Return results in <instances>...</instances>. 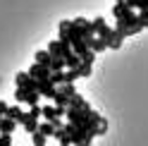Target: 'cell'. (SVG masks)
<instances>
[{
    "instance_id": "obj_1",
    "label": "cell",
    "mask_w": 148,
    "mask_h": 146,
    "mask_svg": "<svg viewBox=\"0 0 148 146\" xmlns=\"http://www.w3.org/2000/svg\"><path fill=\"white\" fill-rule=\"evenodd\" d=\"M64 129H67V134L72 136V144L74 146H91V141H93V136H96L93 132H88L86 127L74 125V122H67Z\"/></svg>"
},
{
    "instance_id": "obj_2",
    "label": "cell",
    "mask_w": 148,
    "mask_h": 146,
    "mask_svg": "<svg viewBox=\"0 0 148 146\" xmlns=\"http://www.w3.org/2000/svg\"><path fill=\"white\" fill-rule=\"evenodd\" d=\"M72 26H74V31H77L79 36H84L86 41L91 39V36H96L93 34V26H91V22L86 19V17H77V19H72Z\"/></svg>"
},
{
    "instance_id": "obj_3",
    "label": "cell",
    "mask_w": 148,
    "mask_h": 146,
    "mask_svg": "<svg viewBox=\"0 0 148 146\" xmlns=\"http://www.w3.org/2000/svg\"><path fill=\"white\" fill-rule=\"evenodd\" d=\"M48 53H50L53 58H67L69 53H72V45L64 43V41H60V39H55V41L48 43Z\"/></svg>"
},
{
    "instance_id": "obj_4",
    "label": "cell",
    "mask_w": 148,
    "mask_h": 146,
    "mask_svg": "<svg viewBox=\"0 0 148 146\" xmlns=\"http://www.w3.org/2000/svg\"><path fill=\"white\" fill-rule=\"evenodd\" d=\"M14 84L22 86V89H26V91H36V86H38V79H34L29 72H17V74H14Z\"/></svg>"
},
{
    "instance_id": "obj_5",
    "label": "cell",
    "mask_w": 148,
    "mask_h": 146,
    "mask_svg": "<svg viewBox=\"0 0 148 146\" xmlns=\"http://www.w3.org/2000/svg\"><path fill=\"white\" fill-rule=\"evenodd\" d=\"M72 36H74V26H72V22H69V19H62V22L58 24V39L72 45Z\"/></svg>"
},
{
    "instance_id": "obj_6",
    "label": "cell",
    "mask_w": 148,
    "mask_h": 146,
    "mask_svg": "<svg viewBox=\"0 0 148 146\" xmlns=\"http://www.w3.org/2000/svg\"><path fill=\"white\" fill-rule=\"evenodd\" d=\"M91 26H93V34L100 36V39H105V41L110 39V34H112V29L108 26V22L103 19V17H96V19L91 22Z\"/></svg>"
},
{
    "instance_id": "obj_7",
    "label": "cell",
    "mask_w": 148,
    "mask_h": 146,
    "mask_svg": "<svg viewBox=\"0 0 148 146\" xmlns=\"http://www.w3.org/2000/svg\"><path fill=\"white\" fill-rule=\"evenodd\" d=\"M36 91L41 94V98H48V101H53V98H55V94H58V89H55V84H53L50 79H45V81H38Z\"/></svg>"
},
{
    "instance_id": "obj_8",
    "label": "cell",
    "mask_w": 148,
    "mask_h": 146,
    "mask_svg": "<svg viewBox=\"0 0 148 146\" xmlns=\"http://www.w3.org/2000/svg\"><path fill=\"white\" fill-rule=\"evenodd\" d=\"M38 117H34L31 113H24V117H22V120H19V125L24 127V132L26 134H34V132H38Z\"/></svg>"
},
{
    "instance_id": "obj_9",
    "label": "cell",
    "mask_w": 148,
    "mask_h": 146,
    "mask_svg": "<svg viewBox=\"0 0 148 146\" xmlns=\"http://www.w3.org/2000/svg\"><path fill=\"white\" fill-rule=\"evenodd\" d=\"M29 74H31L34 79H38V81H45V79H50V70L43 67L41 62H34V65L29 67Z\"/></svg>"
},
{
    "instance_id": "obj_10",
    "label": "cell",
    "mask_w": 148,
    "mask_h": 146,
    "mask_svg": "<svg viewBox=\"0 0 148 146\" xmlns=\"http://www.w3.org/2000/svg\"><path fill=\"white\" fill-rule=\"evenodd\" d=\"M86 43H88V48L93 50L96 55H98V53H103V50H108V41H105V39H100V36H91Z\"/></svg>"
},
{
    "instance_id": "obj_11",
    "label": "cell",
    "mask_w": 148,
    "mask_h": 146,
    "mask_svg": "<svg viewBox=\"0 0 148 146\" xmlns=\"http://www.w3.org/2000/svg\"><path fill=\"white\" fill-rule=\"evenodd\" d=\"M17 125H19V122L12 120V117H7V115L0 117V132H3V134H12L17 129Z\"/></svg>"
},
{
    "instance_id": "obj_12",
    "label": "cell",
    "mask_w": 148,
    "mask_h": 146,
    "mask_svg": "<svg viewBox=\"0 0 148 146\" xmlns=\"http://www.w3.org/2000/svg\"><path fill=\"white\" fill-rule=\"evenodd\" d=\"M53 136L58 139V144H60V146H72V136L67 134L64 125H62V127H55V134H53Z\"/></svg>"
},
{
    "instance_id": "obj_13",
    "label": "cell",
    "mask_w": 148,
    "mask_h": 146,
    "mask_svg": "<svg viewBox=\"0 0 148 146\" xmlns=\"http://www.w3.org/2000/svg\"><path fill=\"white\" fill-rule=\"evenodd\" d=\"M122 41H124V34L117 31V29H112V34H110V39H108V48H112V50L122 48Z\"/></svg>"
},
{
    "instance_id": "obj_14",
    "label": "cell",
    "mask_w": 148,
    "mask_h": 146,
    "mask_svg": "<svg viewBox=\"0 0 148 146\" xmlns=\"http://www.w3.org/2000/svg\"><path fill=\"white\" fill-rule=\"evenodd\" d=\"M69 105H72V108H77V110H88V108H91L88 101H86L84 96H79V94H74V96L69 98Z\"/></svg>"
},
{
    "instance_id": "obj_15",
    "label": "cell",
    "mask_w": 148,
    "mask_h": 146,
    "mask_svg": "<svg viewBox=\"0 0 148 146\" xmlns=\"http://www.w3.org/2000/svg\"><path fill=\"white\" fill-rule=\"evenodd\" d=\"M34 60L41 62V65L48 67V70H50V65H53V55H50L48 50H36V58H34Z\"/></svg>"
},
{
    "instance_id": "obj_16",
    "label": "cell",
    "mask_w": 148,
    "mask_h": 146,
    "mask_svg": "<svg viewBox=\"0 0 148 146\" xmlns=\"http://www.w3.org/2000/svg\"><path fill=\"white\" fill-rule=\"evenodd\" d=\"M132 7L127 5V0H122V3H115V7H112V14H115V19H119V17H124Z\"/></svg>"
},
{
    "instance_id": "obj_17",
    "label": "cell",
    "mask_w": 148,
    "mask_h": 146,
    "mask_svg": "<svg viewBox=\"0 0 148 146\" xmlns=\"http://www.w3.org/2000/svg\"><path fill=\"white\" fill-rule=\"evenodd\" d=\"M5 115H7V117H12V120H17V122H19L22 117H24V110H22L19 105H7V110H5Z\"/></svg>"
},
{
    "instance_id": "obj_18",
    "label": "cell",
    "mask_w": 148,
    "mask_h": 146,
    "mask_svg": "<svg viewBox=\"0 0 148 146\" xmlns=\"http://www.w3.org/2000/svg\"><path fill=\"white\" fill-rule=\"evenodd\" d=\"M38 132H43L45 136H53L55 134V125L50 120H43V122H38Z\"/></svg>"
},
{
    "instance_id": "obj_19",
    "label": "cell",
    "mask_w": 148,
    "mask_h": 146,
    "mask_svg": "<svg viewBox=\"0 0 148 146\" xmlns=\"http://www.w3.org/2000/svg\"><path fill=\"white\" fill-rule=\"evenodd\" d=\"M50 81H53L55 86L64 84V70H53V72H50Z\"/></svg>"
},
{
    "instance_id": "obj_20",
    "label": "cell",
    "mask_w": 148,
    "mask_h": 146,
    "mask_svg": "<svg viewBox=\"0 0 148 146\" xmlns=\"http://www.w3.org/2000/svg\"><path fill=\"white\" fill-rule=\"evenodd\" d=\"M64 62H67V67H69V70H74V67H79V65H81V58H79V55H77V53H74V50H72V53H69V55H67V58H64Z\"/></svg>"
},
{
    "instance_id": "obj_21",
    "label": "cell",
    "mask_w": 148,
    "mask_h": 146,
    "mask_svg": "<svg viewBox=\"0 0 148 146\" xmlns=\"http://www.w3.org/2000/svg\"><path fill=\"white\" fill-rule=\"evenodd\" d=\"M31 144L34 146H45V144H48V136H45L43 132H34L31 134Z\"/></svg>"
},
{
    "instance_id": "obj_22",
    "label": "cell",
    "mask_w": 148,
    "mask_h": 146,
    "mask_svg": "<svg viewBox=\"0 0 148 146\" xmlns=\"http://www.w3.org/2000/svg\"><path fill=\"white\" fill-rule=\"evenodd\" d=\"M91 67H93V62H86V60H81V65L77 67V70H79V74H81V79L91 77Z\"/></svg>"
},
{
    "instance_id": "obj_23",
    "label": "cell",
    "mask_w": 148,
    "mask_h": 146,
    "mask_svg": "<svg viewBox=\"0 0 148 146\" xmlns=\"http://www.w3.org/2000/svg\"><path fill=\"white\" fill-rule=\"evenodd\" d=\"M77 79H81V74H79V70H77V67H74V70H67V72H64V81H67V84H74Z\"/></svg>"
},
{
    "instance_id": "obj_24",
    "label": "cell",
    "mask_w": 148,
    "mask_h": 146,
    "mask_svg": "<svg viewBox=\"0 0 148 146\" xmlns=\"http://www.w3.org/2000/svg\"><path fill=\"white\" fill-rule=\"evenodd\" d=\"M58 91H62V94L67 96V98H72L74 94H77V89H74V84H67V81H64V84H60V89H58Z\"/></svg>"
},
{
    "instance_id": "obj_25",
    "label": "cell",
    "mask_w": 148,
    "mask_h": 146,
    "mask_svg": "<svg viewBox=\"0 0 148 146\" xmlns=\"http://www.w3.org/2000/svg\"><path fill=\"white\" fill-rule=\"evenodd\" d=\"M41 101V94H38V91H29V94H26V105H36V103H38Z\"/></svg>"
},
{
    "instance_id": "obj_26",
    "label": "cell",
    "mask_w": 148,
    "mask_h": 146,
    "mask_svg": "<svg viewBox=\"0 0 148 146\" xmlns=\"http://www.w3.org/2000/svg\"><path fill=\"white\" fill-rule=\"evenodd\" d=\"M26 94H29L26 89H22V86H14V98H17L19 103H24V101H26Z\"/></svg>"
},
{
    "instance_id": "obj_27",
    "label": "cell",
    "mask_w": 148,
    "mask_h": 146,
    "mask_svg": "<svg viewBox=\"0 0 148 146\" xmlns=\"http://www.w3.org/2000/svg\"><path fill=\"white\" fill-rule=\"evenodd\" d=\"M53 101H55V103H58V105H67V108H69V98H67V96H64V94H62V91H58V94H55V98H53Z\"/></svg>"
},
{
    "instance_id": "obj_28",
    "label": "cell",
    "mask_w": 148,
    "mask_h": 146,
    "mask_svg": "<svg viewBox=\"0 0 148 146\" xmlns=\"http://www.w3.org/2000/svg\"><path fill=\"white\" fill-rule=\"evenodd\" d=\"M64 67H67V62H64V58H53L50 72H53V70H64Z\"/></svg>"
},
{
    "instance_id": "obj_29",
    "label": "cell",
    "mask_w": 148,
    "mask_h": 146,
    "mask_svg": "<svg viewBox=\"0 0 148 146\" xmlns=\"http://www.w3.org/2000/svg\"><path fill=\"white\" fill-rule=\"evenodd\" d=\"M34 117H38V120H41V117H43V105H38V103H36V105H31V110H29Z\"/></svg>"
},
{
    "instance_id": "obj_30",
    "label": "cell",
    "mask_w": 148,
    "mask_h": 146,
    "mask_svg": "<svg viewBox=\"0 0 148 146\" xmlns=\"http://www.w3.org/2000/svg\"><path fill=\"white\" fill-rule=\"evenodd\" d=\"M0 146H12V134H3L0 132Z\"/></svg>"
},
{
    "instance_id": "obj_31",
    "label": "cell",
    "mask_w": 148,
    "mask_h": 146,
    "mask_svg": "<svg viewBox=\"0 0 148 146\" xmlns=\"http://www.w3.org/2000/svg\"><path fill=\"white\" fill-rule=\"evenodd\" d=\"M138 19H141L143 29H148V10H141V12H138Z\"/></svg>"
},
{
    "instance_id": "obj_32",
    "label": "cell",
    "mask_w": 148,
    "mask_h": 146,
    "mask_svg": "<svg viewBox=\"0 0 148 146\" xmlns=\"http://www.w3.org/2000/svg\"><path fill=\"white\" fill-rule=\"evenodd\" d=\"M5 110H7V103H5V101H0V117L5 115Z\"/></svg>"
},
{
    "instance_id": "obj_33",
    "label": "cell",
    "mask_w": 148,
    "mask_h": 146,
    "mask_svg": "<svg viewBox=\"0 0 148 146\" xmlns=\"http://www.w3.org/2000/svg\"><path fill=\"white\" fill-rule=\"evenodd\" d=\"M141 10H148V0H146V3H143V7H141Z\"/></svg>"
},
{
    "instance_id": "obj_34",
    "label": "cell",
    "mask_w": 148,
    "mask_h": 146,
    "mask_svg": "<svg viewBox=\"0 0 148 146\" xmlns=\"http://www.w3.org/2000/svg\"><path fill=\"white\" fill-rule=\"evenodd\" d=\"M115 3H122V0H115Z\"/></svg>"
}]
</instances>
